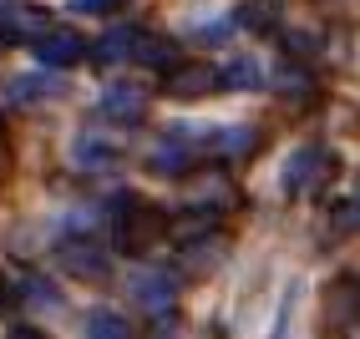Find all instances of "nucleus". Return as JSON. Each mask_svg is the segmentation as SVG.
I'll return each mask as SVG.
<instances>
[{
	"label": "nucleus",
	"mask_w": 360,
	"mask_h": 339,
	"mask_svg": "<svg viewBox=\"0 0 360 339\" xmlns=\"http://www.w3.org/2000/svg\"><path fill=\"white\" fill-rule=\"evenodd\" d=\"M320 329H325V339H360V279L355 274H340L325 288Z\"/></svg>",
	"instance_id": "f03ea898"
},
{
	"label": "nucleus",
	"mask_w": 360,
	"mask_h": 339,
	"mask_svg": "<svg viewBox=\"0 0 360 339\" xmlns=\"http://www.w3.org/2000/svg\"><path fill=\"white\" fill-rule=\"evenodd\" d=\"M167 233L178 238V248H188V244H198V238H213V233H219V218L203 213V208H188V213H183Z\"/></svg>",
	"instance_id": "2eb2a0df"
},
{
	"label": "nucleus",
	"mask_w": 360,
	"mask_h": 339,
	"mask_svg": "<svg viewBox=\"0 0 360 339\" xmlns=\"http://www.w3.org/2000/svg\"><path fill=\"white\" fill-rule=\"evenodd\" d=\"M127 294L142 314L153 319H173V304H178V274L173 269H137L127 279Z\"/></svg>",
	"instance_id": "20e7f679"
},
{
	"label": "nucleus",
	"mask_w": 360,
	"mask_h": 339,
	"mask_svg": "<svg viewBox=\"0 0 360 339\" xmlns=\"http://www.w3.org/2000/svg\"><path fill=\"white\" fill-rule=\"evenodd\" d=\"M51 91H56V81H51V77H36V71H31V77H15V81H11V96H15V107L46 102Z\"/></svg>",
	"instance_id": "aec40b11"
},
{
	"label": "nucleus",
	"mask_w": 360,
	"mask_h": 339,
	"mask_svg": "<svg viewBox=\"0 0 360 339\" xmlns=\"http://www.w3.org/2000/svg\"><path fill=\"white\" fill-rule=\"evenodd\" d=\"M188 208H203V213H213V218H224L229 208H238V187L224 178V173H203L198 182H193V203Z\"/></svg>",
	"instance_id": "f8f14e48"
},
{
	"label": "nucleus",
	"mask_w": 360,
	"mask_h": 339,
	"mask_svg": "<svg viewBox=\"0 0 360 339\" xmlns=\"http://www.w3.org/2000/svg\"><path fill=\"white\" fill-rule=\"evenodd\" d=\"M142 36L148 31H137V26H107L97 41H91V61L97 66H117V61H137V51H142Z\"/></svg>",
	"instance_id": "9d476101"
},
{
	"label": "nucleus",
	"mask_w": 360,
	"mask_h": 339,
	"mask_svg": "<svg viewBox=\"0 0 360 339\" xmlns=\"http://www.w3.org/2000/svg\"><path fill=\"white\" fill-rule=\"evenodd\" d=\"M233 26H244V31H274V6H269V0H244V6L233 11Z\"/></svg>",
	"instance_id": "412c9836"
},
{
	"label": "nucleus",
	"mask_w": 360,
	"mask_h": 339,
	"mask_svg": "<svg viewBox=\"0 0 360 339\" xmlns=\"http://www.w3.org/2000/svg\"><path fill=\"white\" fill-rule=\"evenodd\" d=\"M122 0H71V15H117Z\"/></svg>",
	"instance_id": "393cba45"
},
{
	"label": "nucleus",
	"mask_w": 360,
	"mask_h": 339,
	"mask_svg": "<svg viewBox=\"0 0 360 339\" xmlns=\"http://www.w3.org/2000/svg\"><path fill=\"white\" fill-rule=\"evenodd\" d=\"M355 182H360V178H355Z\"/></svg>",
	"instance_id": "c85d7f7f"
},
{
	"label": "nucleus",
	"mask_w": 360,
	"mask_h": 339,
	"mask_svg": "<svg viewBox=\"0 0 360 339\" xmlns=\"http://www.w3.org/2000/svg\"><path fill=\"white\" fill-rule=\"evenodd\" d=\"M137 61H142V66H153V71H162V77L183 66V61H178V46L167 41V36H142V51H137Z\"/></svg>",
	"instance_id": "dca6fc26"
},
{
	"label": "nucleus",
	"mask_w": 360,
	"mask_h": 339,
	"mask_svg": "<svg viewBox=\"0 0 360 339\" xmlns=\"http://www.w3.org/2000/svg\"><path fill=\"white\" fill-rule=\"evenodd\" d=\"M31 51H36V66H41V71H71V66L86 61L91 46H86L77 31H51L46 41H36Z\"/></svg>",
	"instance_id": "6e6552de"
},
{
	"label": "nucleus",
	"mask_w": 360,
	"mask_h": 339,
	"mask_svg": "<svg viewBox=\"0 0 360 339\" xmlns=\"http://www.w3.org/2000/svg\"><path fill=\"white\" fill-rule=\"evenodd\" d=\"M330 173H335V152H330V147H320V142H309V147L290 152L279 187L290 192V198H304V192H320V187L330 182Z\"/></svg>",
	"instance_id": "7ed1b4c3"
},
{
	"label": "nucleus",
	"mask_w": 360,
	"mask_h": 339,
	"mask_svg": "<svg viewBox=\"0 0 360 339\" xmlns=\"http://www.w3.org/2000/svg\"><path fill=\"white\" fill-rule=\"evenodd\" d=\"M6 339H46V334H41V329H31V324H15Z\"/></svg>",
	"instance_id": "a878e982"
},
{
	"label": "nucleus",
	"mask_w": 360,
	"mask_h": 339,
	"mask_svg": "<svg viewBox=\"0 0 360 339\" xmlns=\"http://www.w3.org/2000/svg\"><path fill=\"white\" fill-rule=\"evenodd\" d=\"M56 26H51V11H41V6H11L6 15H0V41H46Z\"/></svg>",
	"instance_id": "1a4fd4ad"
},
{
	"label": "nucleus",
	"mask_w": 360,
	"mask_h": 339,
	"mask_svg": "<svg viewBox=\"0 0 360 339\" xmlns=\"http://www.w3.org/2000/svg\"><path fill=\"white\" fill-rule=\"evenodd\" d=\"M0 304H11V299H6V284H0Z\"/></svg>",
	"instance_id": "cd10ccee"
},
{
	"label": "nucleus",
	"mask_w": 360,
	"mask_h": 339,
	"mask_svg": "<svg viewBox=\"0 0 360 339\" xmlns=\"http://www.w3.org/2000/svg\"><path fill=\"white\" fill-rule=\"evenodd\" d=\"M11 6H15V0H0V15H6V11H11Z\"/></svg>",
	"instance_id": "bb28decb"
},
{
	"label": "nucleus",
	"mask_w": 360,
	"mask_h": 339,
	"mask_svg": "<svg viewBox=\"0 0 360 339\" xmlns=\"http://www.w3.org/2000/svg\"><path fill=\"white\" fill-rule=\"evenodd\" d=\"M274 86H279L284 96H290V102H300V107L309 102V96H315V81H309V77H304L300 66H284L279 77H274Z\"/></svg>",
	"instance_id": "5701e85b"
},
{
	"label": "nucleus",
	"mask_w": 360,
	"mask_h": 339,
	"mask_svg": "<svg viewBox=\"0 0 360 339\" xmlns=\"http://www.w3.org/2000/svg\"><path fill=\"white\" fill-rule=\"evenodd\" d=\"M56 263L71 274V279H82V284H102L112 274V253L107 244H97V238H61V248H56Z\"/></svg>",
	"instance_id": "39448f33"
},
{
	"label": "nucleus",
	"mask_w": 360,
	"mask_h": 339,
	"mask_svg": "<svg viewBox=\"0 0 360 339\" xmlns=\"http://www.w3.org/2000/svg\"><path fill=\"white\" fill-rule=\"evenodd\" d=\"M259 127H219L213 132V152H219L224 162H249L259 152Z\"/></svg>",
	"instance_id": "4468645a"
},
{
	"label": "nucleus",
	"mask_w": 360,
	"mask_h": 339,
	"mask_svg": "<svg viewBox=\"0 0 360 339\" xmlns=\"http://www.w3.org/2000/svg\"><path fill=\"white\" fill-rule=\"evenodd\" d=\"M167 228H173L167 213L153 208V203H142V198H132V192H122V198L112 203V244H117V253H127V258H142Z\"/></svg>",
	"instance_id": "f257e3e1"
},
{
	"label": "nucleus",
	"mask_w": 360,
	"mask_h": 339,
	"mask_svg": "<svg viewBox=\"0 0 360 339\" xmlns=\"http://www.w3.org/2000/svg\"><path fill=\"white\" fill-rule=\"evenodd\" d=\"M224 253H229V238L224 233H213V238H198V244H188V248H178V269L183 274H213L224 263Z\"/></svg>",
	"instance_id": "ddd939ff"
},
{
	"label": "nucleus",
	"mask_w": 360,
	"mask_h": 339,
	"mask_svg": "<svg viewBox=\"0 0 360 339\" xmlns=\"http://www.w3.org/2000/svg\"><path fill=\"white\" fill-rule=\"evenodd\" d=\"M213 91H224V66L213 61H183L178 71L162 77V96H173V102H198Z\"/></svg>",
	"instance_id": "423d86ee"
},
{
	"label": "nucleus",
	"mask_w": 360,
	"mask_h": 339,
	"mask_svg": "<svg viewBox=\"0 0 360 339\" xmlns=\"http://www.w3.org/2000/svg\"><path fill=\"white\" fill-rule=\"evenodd\" d=\"M97 112L107 117L112 127H142V122H148V112H153V96L142 91L137 81H112V86L102 91Z\"/></svg>",
	"instance_id": "0eeeda50"
},
{
	"label": "nucleus",
	"mask_w": 360,
	"mask_h": 339,
	"mask_svg": "<svg viewBox=\"0 0 360 339\" xmlns=\"http://www.w3.org/2000/svg\"><path fill=\"white\" fill-rule=\"evenodd\" d=\"M71 162L86 167V173H107V167L122 162V142L117 137H97V132H82L71 142Z\"/></svg>",
	"instance_id": "9b49d317"
},
{
	"label": "nucleus",
	"mask_w": 360,
	"mask_h": 339,
	"mask_svg": "<svg viewBox=\"0 0 360 339\" xmlns=\"http://www.w3.org/2000/svg\"><path fill=\"white\" fill-rule=\"evenodd\" d=\"M20 299H26L31 309H41V314H56V309H61V288H56L51 279H41V274H31L26 284H20Z\"/></svg>",
	"instance_id": "a211bd4d"
},
{
	"label": "nucleus",
	"mask_w": 360,
	"mask_h": 339,
	"mask_svg": "<svg viewBox=\"0 0 360 339\" xmlns=\"http://www.w3.org/2000/svg\"><path fill=\"white\" fill-rule=\"evenodd\" d=\"M86 339H132V324L117 309H91L86 314Z\"/></svg>",
	"instance_id": "f3484780"
},
{
	"label": "nucleus",
	"mask_w": 360,
	"mask_h": 339,
	"mask_svg": "<svg viewBox=\"0 0 360 339\" xmlns=\"http://www.w3.org/2000/svg\"><path fill=\"white\" fill-rule=\"evenodd\" d=\"M330 233H335V238H355V233H360V192L330 208Z\"/></svg>",
	"instance_id": "4be33fe9"
},
{
	"label": "nucleus",
	"mask_w": 360,
	"mask_h": 339,
	"mask_svg": "<svg viewBox=\"0 0 360 339\" xmlns=\"http://www.w3.org/2000/svg\"><path fill=\"white\" fill-rule=\"evenodd\" d=\"M224 86H259V66H254L249 56H233V61L224 66Z\"/></svg>",
	"instance_id": "b1692460"
},
{
	"label": "nucleus",
	"mask_w": 360,
	"mask_h": 339,
	"mask_svg": "<svg viewBox=\"0 0 360 339\" xmlns=\"http://www.w3.org/2000/svg\"><path fill=\"white\" fill-rule=\"evenodd\" d=\"M279 46H284V56H290V61H315L325 36L320 31H279Z\"/></svg>",
	"instance_id": "6ab92c4d"
}]
</instances>
